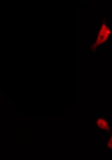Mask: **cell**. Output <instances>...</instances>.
<instances>
[{
	"instance_id": "6da1fadb",
	"label": "cell",
	"mask_w": 112,
	"mask_h": 160,
	"mask_svg": "<svg viewBox=\"0 0 112 160\" xmlns=\"http://www.w3.org/2000/svg\"><path fill=\"white\" fill-rule=\"evenodd\" d=\"M110 33H111V31L110 28H108V26L106 25V23L103 22L98 32V37L95 43L94 44V46L96 47L101 44V43L104 42L106 40V39H108Z\"/></svg>"
},
{
	"instance_id": "7a4b0ae2",
	"label": "cell",
	"mask_w": 112,
	"mask_h": 160,
	"mask_svg": "<svg viewBox=\"0 0 112 160\" xmlns=\"http://www.w3.org/2000/svg\"><path fill=\"white\" fill-rule=\"evenodd\" d=\"M96 124L98 125V126L103 129H109L108 123L104 118H98L96 121Z\"/></svg>"
},
{
	"instance_id": "3957f363",
	"label": "cell",
	"mask_w": 112,
	"mask_h": 160,
	"mask_svg": "<svg viewBox=\"0 0 112 160\" xmlns=\"http://www.w3.org/2000/svg\"><path fill=\"white\" fill-rule=\"evenodd\" d=\"M108 146L112 149V136H111V138L109 139L108 142Z\"/></svg>"
}]
</instances>
